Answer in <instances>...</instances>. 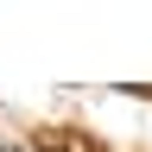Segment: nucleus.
Returning a JSON list of instances; mask_svg holds the SVG:
<instances>
[]
</instances>
